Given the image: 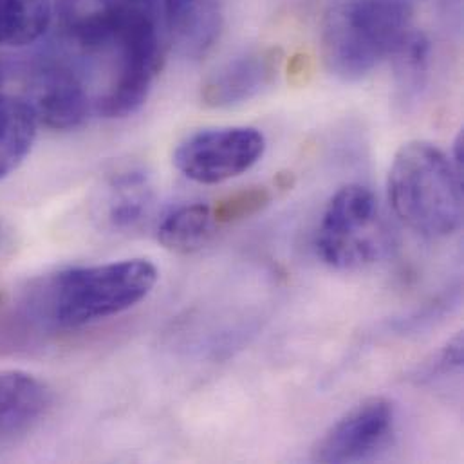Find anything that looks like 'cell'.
<instances>
[{"label": "cell", "mask_w": 464, "mask_h": 464, "mask_svg": "<svg viewBox=\"0 0 464 464\" xmlns=\"http://www.w3.org/2000/svg\"><path fill=\"white\" fill-rule=\"evenodd\" d=\"M266 152V138L253 127H223L192 134L174 152L176 169L194 183L219 185L242 176Z\"/></svg>", "instance_id": "obj_6"}, {"label": "cell", "mask_w": 464, "mask_h": 464, "mask_svg": "<svg viewBox=\"0 0 464 464\" xmlns=\"http://www.w3.org/2000/svg\"><path fill=\"white\" fill-rule=\"evenodd\" d=\"M271 203V192L264 187H251L235 192L212 208L216 223H235L251 218Z\"/></svg>", "instance_id": "obj_16"}, {"label": "cell", "mask_w": 464, "mask_h": 464, "mask_svg": "<svg viewBox=\"0 0 464 464\" xmlns=\"http://www.w3.org/2000/svg\"><path fill=\"white\" fill-rule=\"evenodd\" d=\"M414 0H336L322 25L325 67L356 82L391 58L411 31Z\"/></svg>", "instance_id": "obj_2"}, {"label": "cell", "mask_w": 464, "mask_h": 464, "mask_svg": "<svg viewBox=\"0 0 464 464\" xmlns=\"http://www.w3.org/2000/svg\"><path fill=\"white\" fill-rule=\"evenodd\" d=\"M25 92L22 94L49 129L71 130L82 125L92 107L85 76L74 60L60 47L22 67Z\"/></svg>", "instance_id": "obj_5"}, {"label": "cell", "mask_w": 464, "mask_h": 464, "mask_svg": "<svg viewBox=\"0 0 464 464\" xmlns=\"http://www.w3.org/2000/svg\"><path fill=\"white\" fill-rule=\"evenodd\" d=\"M391 58L394 62L398 87L407 98L416 96L423 89L429 76L432 58L430 40L425 33L411 29L398 44Z\"/></svg>", "instance_id": "obj_15"}, {"label": "cell", "mask_w": 464, "mask_h": 464, "mask_svg": "<svg viewBox=\"0 0 464 464\" xmlns=\"http://www.w3.org/2000/svg\"><path fill=\"white\" fill-rule=\"evenodd\" d=\"M154 190L145 172L123 170L114 174L102 198V214L112 232H132L150 216Z\"/></svg>", "instance_id": "obj_11"}, {"label": "cell", "mask_w": 464, "mask_h": 464, "mask_svg": "<svg viewBox=\"0 0 464 464\" xmlns=\"http://www.w3.org/2000/svg\"><path fill=\"white\" fill-rule=\"evenodd\" d=\"M0 74V179L7 178L29 154L38 120L22 94L2 89Z\"/></svg>", "instance_id": "obj_12"}, {"label": "cell", "mask_w": 464, "mask_h": 464, "mask_svg": "<svg viewBox=\"0 0 464 464\" xmlns=\"http://www.w3.org/2000/svg\"><path fill=\"white\" fill-rule=\"evenodd\" d=\"M389 199L396 216L414 232L441 238L463 223V176L432 143L412 141L394 156Z\"/></svg>", "instance_id": "obj_3"}, {"label": "cell", "mask_w": 464, "mask_h": 464, "mask_svg": "<svg viewBox=\"0 0 464 464\" xmlns=\"http://www.w3.org/2000/svg\"><path fill=\"white\" fill-rule=\"evenodd\" d=\"M51 16V0H0V47L36 42L47 31Z\"/></svg>", "instance_id": "obj_14"}, {"label": "cell", "mask_w": 464, "mask_h": 464, "mask_svg": "<svg viewBox=\"0 0 464 464\" xmlns=\"http://www.w3.org/2000/svg\"><path fill=\"white\" fill-rule=\"evenodd\" d=\"M278 49L247 51L219 67L205 83L201 98L205 105L228 109L240 105L269 87L280 69Z\"/></svg>", "instance_id": "obj_8"}, {"label": "cell", "mask_w": 464, "mask_h": 464, "mask_svg": "<svg viewBox=\"0 0 464 464\" xmlns=\"http://www.w3.org/2000/svg\"><path fill=\"white\" fill-rule=\"evenodd\" d=\"M396 430V407L387 398H369L338 420L314 445L316 463H365L376 459Z\"/></svg>", "instance_id": "obj_7"}, {"label": "cell", "mask_w": 464, "mask_h": 464, "mask_svg": "<svg viewBox=\"0 0 464 464\" xmlns=\"http://www.w3.org/2000/svg\"><path fill=\"white\" fill-rule=\"evenodd\" d=\"M53 396L36 376L4 369L0 371V443H16L31 434L45 418Z\"/></svg>", "instance_id": "obj_9"}, {"label": "cell", "mask_w": 464, "mask_h": 464, "mask_svg": "<svg viewBox=\"0 0 464 464\" xmlns=\"http://www.w3.org/2000/svg\"><path fill=\"white\" fill-rule=\"evenodd\" d=\"M158 267L147 258L67 267L31 280L0 316V349L20 351L47 334L121 314L150 295Z\"/></svg>", "instance_id": "obj_1"}, {"label": "cell", "mask_w": 464, "mask_h": 464, "mask_svg": "<svg viewBox=\"0 0 464 464\" xmlns=\"http://www.w3.org/2000/svg\"><path fill=\"white\" fill-rule=\"evenodd\" d=\"M293 2H295V4H298V5H302V4H305L307 0H293Z\"/></svg>", "instance_id": "obj_17"}, {"label": "cell", "mask_w": 464, "mask_h": 464, "mask_svg": "<svg viewBox=\"0 0 464 464\" xmlns=\"http://www.w3.org/2000/svg\"><path fill=\"white\" fill-rule=\"evenodd\" d=\"M163 31L178 51L201 58L219 40L223 27L221 0H163Z\"/></svg>", "instance_id": "obj_10"}, {"label": "cell", "mask_w": 464, "mask_h": 464, "mask_svg": "<svg viewBox=\"0 0 464 464\" xmlns=\"http://www.w3.org/2000/svg\"><path fill=\"white\" fill-rule=\"evenodd\" d=\"M391 247L392 233L374 194L362 185L340 188L318 225L320 258L336 269H362L385 258Z\"/></svg>", "instance_id": "obj_4"}, {"label": "cell", "mask_w": 464, "mask_h": 464, "mask_svg": "<svg viewBox=\"0 0 464 464\" xmlns=\"http://www.w3.org/2000/svg\"><path fill=\"white\" fill-rule=\"evenodd\" d=\"M216 218L210 207L196 203L170 212L158 228V240L170 251L192 253L201 249L212 237Z\"/></svg>", "instance_id": "obj_13"}]
</instances>
